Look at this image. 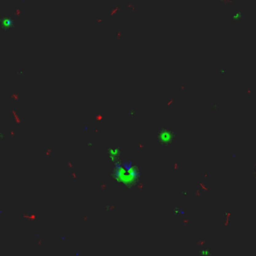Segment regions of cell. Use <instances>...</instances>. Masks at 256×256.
I'll list each match as a JSON object with an SVG mask.
<instances>
[{
	"instance_id": "6da1fadb",
	"label": "cell",
	"mask_w": 256,
	"mask_h": 256,
	"mask_svg": "<svg viewBox=\"0 0 256 256\" xmlns=\"http://www.w3.org/2000/svg\"><path fill=\"white\" fill-rule=\"evenodd\" d=\"M113 178L120 185L132 187L141 177V171L131 160L117 161L113 166Z\"/></svg>"
},
{
	"instance_id": "7a4b0ae2",
	"label": "cell",
	"mask_w": 256,
	"mask_h": 256,
	"mask_svg": "<svg viewBox=\"0 0 256 256\" xmlns=\"http://www.w3.org/2000/svg\"><path fill=\"white\" fill-rule=\"evenodd\" d=\"M175 136V132L172 129H163L158 135L159 140H161L162 143H169L171 142L172 138Z\"/></svg>"
},
{
	"instance_id": "3957f363",
	"label": "cell",
	"mask_w": 256,
	"mask_h": 256,
	"mask_svg": "<svg viewBox=\"0 0 256 256\" xmlns=\"http://www.w3.org/2000/svg\"><path fill=\"white\" fill-rule=\"evenodd\" d=\"M120 154V149L119 147H112L108 151V157L111 161H116Z\"/></svg>"
},
{
	"instance_id": "277c9868",
	"label": "cell",
	"mask_w": 256,
	"mask_h": 256,
	"mask_svg": "<svg viewBox=\"0 0 256 256\" xmlns=\"http://www.w3.org/2000/svg\"><path fill=\"white\" fill-rule=\"evenodd\" d=\"M1 23L2 25L4 27H10L13 25V19L8 18V17H5V18H2L1 19Z\"/></svg>"
},
{
	"instance_id": "5b68a950",
	"label": "cell",
	"mask_w": 256,
	"mask_h": 256,
	"mask_svg": "<svg viewBox=\"0 0 256 256\" xmlns=\"http://www.w3.org/2000/svg\"><path fill=\"white\" fill-rule=\"evenodd\" d=\"M243 17V11L242 10H238L233 14V19L235 20H241Z\"/></svg>"
}]
</instances>
